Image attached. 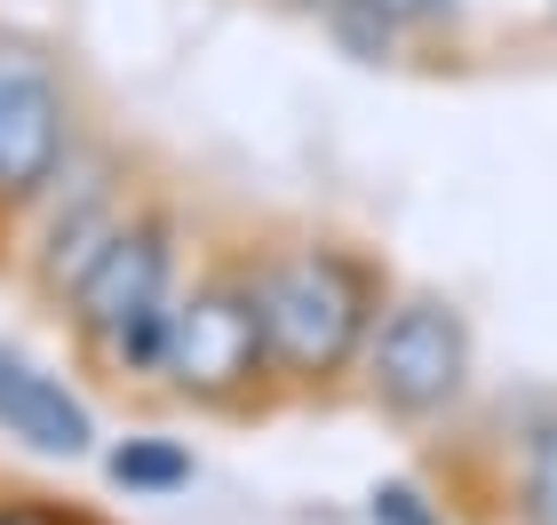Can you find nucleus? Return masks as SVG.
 <instances>
[{
	"instance_id": "nucleus-5",
	"label": "nucleus",
	"mask_w": 557,
	"mask_h": 525,
	"mask_svg": "<svg viewBox=\"0 0 557 525\" xmlns=\"http://www.w3.org/2000/svg\"><path fill=\"white\" fill-rule=\"evenodd\" d=\"M160 167H168V152L136 128V120H120V112L96 120V136L81 143V160L57 175V191L33 208V223H24V239H16V263H9V295L40 318V327L64 318L72 287H81L96 271V255L128 232L136 199L151 191Z\"/></svg>"
},
{
	"instance_id": "nucleus-7",
	"label": "nucleus",
	"mask_w": 557,
	"mask_h": 525,
	"mask_svg": "<svg viewBox=\"0 0 557 525\" xmlns=\"http://www.w3.org/2000/svg\"><path fill=\"white\" fill-rule=\"evenodd\" d=\"M0 438H16L24 454H48V462H88L96 454V398L72 374L0 342Z\"/></svg>"
},
{
	"instance_id": "nucleus-6",
	"label": "nucleus",
	"mask_w": 557,
	"mask_h": 525,
	"mask_svg": "<svg viewBox=\"0 0 557 525\" xmlns=\"http://www.w3.org/2000/svg\"><path fill=\"white\" fill-rule=\"evenodd\" d=\"M470 383H478L470 311L446 287H398V303L383 311V327L367 342L359 407L374 422H391V430L422 438V430H446L470 407Z\"/></svg>"
},
{
	"instance_id": "nucleus-11",
	"label": "nucleus",
	"mask_w": 557,
	"mask_h": 525,
	"mask_svg": "<svg viewBox=\"0 0 557 525\" xmlns=\"http://www.w3.org/2000/svg\"><path fill=\"white\" fill-rule=\"evenodd\" d=\"M0 525H120L112 510L96 502H72V493H48V486H16L0 478Z\"/></svg>"
},
{
	"instance_id": "nucleus-10",
	"label": "nucleus",
	"mask_w": 557,
	"mask_h": 525,
	"mask_svg": "<svg viewBox=\"0 0 557 525\" xmlns=\"http://www.w3.org/2000/svg\"><path fill=\"white\" fill-rule=\"evenodd\" d=\"M104 470H112V486H128V493H168V486H191V454H184L175 438H128Z\"/></svg>"
},
{
	"instance_id": "nucleus-2",
	"label": "nucleus",
	"mask_w": 557,
	"mask_h": 525,
	"mask_svg": "<svg viewBox=\"0 0 557 525\" xmlns=\"http://www.w3.org/2000/svg\"><path fill=\"white\" fill-rule=\"evenodd\" d=\"M256 287H263L287 407L302 414L359 407L367 342L407 287L391 255L367 232H343L319 215H256Z\"/></svg>"
},
{
	"instance_id": "nucleus-3",
	"label": "nucleus",
	"mask_w": 557,
	"mask_h": 525,
	"mask_svg": "<svg viewBox=\"0 0 557 525\" xmlns=\"http://www.w3.org/2000/svg\"><path fill=\"white\" fill-rule=\"evenodd\" d=\"M160 398L168 414L223 422V430H256V422L287 414V383H278V350H271V318L256 287V215L247 208H223V199L199 208Z\"/></svg>"
},
{
	"instance_id": "nucleus-1",
	"label": "nucleus",
	"mask_w": 557,
	"mask_h": 525,
	"mask_svg": "<svg viewBox=\"0 0 557 525\" xmlns=\"http://www.w3.org/2000/svg\"><path fill=\"white\" fill-rule=\"evenodd\" d=\"M199 208H208L199 184L168 160L151 175V191L136 199L128 232L96 255V271L72 287L64 318L48 327L64 342V374L96 398V407L168 414L160 374H168V335H175V303H184Z\"/></svg>"
},
{
	"instance_id": "nucleus-4",
	"label": "nucleus",
	"mask_w": 557,
	"mask_h": 525,
	"mask_svg": "<svg viewBox=\"0 0 557 525\" xmlns=\"http://www.w3.org/2000/svg\"><path fill=\"white\" fill-rule=\"evenodd\" d=\"M104 112L112 104L88 80L81 48L24 16H0V287H9V263H16L33 208L81 160V143L96 136Z\"/></svg>"
},
{
	"instance_id": "nucleus-13",
	"label": "nucleus",
	"mask_w": 557,
	"mask_h": 525,
	"mask_svg": "<svg viewBox=\"0 0 557 525\" xmlns=\"http://www.w3.org/2000/svg\"><path fill=\"white\" fill-rule=\"evenodd\" d=\"M542 16H549V40H557V0H542Z\"/></svg>"
},
{
	"instance_id": "nucleus-12",
	"label": "nucleus",
	"mask_w": 557,
	"mask_h": 525,
	"mask_svg": "<svg viewBox=\"0 0 557 525\" xmlns=\"http://www.w3.org/2000/svg\"><path fill=\"white\" fill-rule=\"evenodd\" d=\"M247 9H263V16H295V24H326L343 9V0H247Z\"/></svg>"
},
{
	"instance_id": "nucleus-8",
	"label": "nucleus",
	"mask_w": 557,
	"mask_h": 525,
	"mask_svg": "<svg viewBox=\"0 0 557 525\" xmlns=\"http://www.w3.org/2000/svg\"><path fill=\"white\" fill-rule=\"evenodd\" d=\"M326 40H335V57H350V64H367V72H414V48H407V33L374 9V0H343L335 16L319 24Z\"/></svg>"
},
{
	"instance_id": "nucleus-9",
	"label": "nucleus",
	"mask_w": 557,
	"mask_h": 525,
	"mask_svg": "<svg viewBox=\"0 0 557 525\" xmlns=\"http://www.w3.org/2000/svg\"><path fill=\"white\" fill-rule=\"evenodd\" d=\"M398 33H407L414 57H462V24H470V0H374Z\"/></svg>"
}]
</instances>
